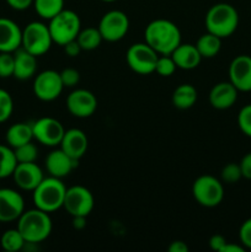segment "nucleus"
Returning a JSON list of instances; mask_svg holds the SVG:
<instances>
[{
    "label": "nucleus",
    "instance_id": "nucleus-1",
    "mask_svg": "<svg viewBox=\"0 0 251 252\" xmlns=\"http://www.w3.org/2000/svg\"><path fill=\"white\" fill-rule=\"evenodd\" d=\"M145 43L159 56H169L181 43V31L170 20L157 19L148 24L144 31Z\"/></svg>",
    "mask_w": 251,
    "mask_h": 252
},
{
    "label": "nucleus",
    "instance_id": "nucleus-2",
    "mask_svg": "<svg viewBox=\"0 0 251 252\" xmlns=\"http://www.w3.org/2000/svg\"><path fill=\"white\" fill-rule=\"evenodd\" d=\"M52 219L47 212L38 208L25 211L17 219V230L26 243L39 244L52 233Z\"/></svg>",
    "mask_w": 251,
    "mask_h": 252
},
{
    "label": "nucleus",
    "instance_id": "nucleus-3",
    "mask_svg": "<svg viewBox=\"0 0 251 252\" xmlns=\"http://www.w3.org/2000/svg\"><path fill=\"white\" fill-rule=\"evenodd\" d=\"M204 22L207 31L220 38H226L238 29L239 14L233 5L218 2L207 11Z\"/></svg>",
    "mask_w": 251,
    "mask_h": 252
},
{
    "label": "nucleus",
    "instance_id": "nucleus-4",
    "mask_svg": "<svg viewBox=\"0 0 251 252\" xmlns=\"http://www.w3.org/2000/svg\"><path fill=\"white\" fill-rule=\"evenodd\" d=\"M66 187L62 179L58 177H44L41 184L32 191L34 207L41 211L52 213L62 208L64 203Z\"/></svg>",
    "mask_w": 251,
    "mask_h": 252
},
{
    "label": "nucleus",
    "instance_id": "nucleus-5",
    "mask_svg": "<svg viewBox=\"0 0 251 252\" xmlns=\"http://www.w3.org/2000/svg\"><path fill=\"white\" fill-rule=\"evenodd\" d=\"M53 43L63 47L68 42L76 39L81 30V21L79 15L73 10L63 9L59 14L52 17L48 24Z\"/></svg>",
    "mask_w": 251,
    "mask_h": 252
},
{
    "label": "nucleus",
    "instance_id": "nucleus-6",
    "mask_svg": "<svg viewBox=\"0 0 251 252\" xmlns=\"http://www.w3.org/2000/svg\"><path fill=\"white\" fill-rule=\"evenodd\" d=\"M192 194L202 207L213 208L219 206L224 198L223 184L212 175H202L192 185Z\"/></svg>",
    "mask_w": 251,
    "mask_h": 252
},
{
    "label": "nucleus",
    "instance_id": "nucleus-7",
    "mask_svg": "<svg viewBox=\"0 0 251 252\" xmlns=\"http://www.w3.org/2000/svg\"><path fill=\"white\" fill-rule=\"evenodd\" d=\"M52 43H53V39H52L48 25L43 22H30L22 30L21 47L33 56H43L49 51Z\"/></svg>",
    "mask_w": 251,
    "mask_h": 252
},
{
    "label": "nucleus",
    "instance_id": "nucleus-8",
    "mask_svg": "<svg viewBox=\"0 0 251 252\" xmlns=\"http://www.w3.org/2000/svg\"><path fill=\"white\" fill-rule=\"evenodd\" d=\"M159 54L145 42L134 43L127 49L126 61L134 73L148 75L155 71Z\"/></svg>",
    "mask_w": 251,
    "mask_h": 252
},
{
    "label": "nucleus",
    "instance_id": "nucleus-9",
    "mask_svg": "<svg viewBox=\"0 0 251 252\" xmlns=\"http://www.w3.org/2000/svg\"><path fill=\"white\" fill-rule=\"evenodd\" d=\"M97 29L103 41L117 42L127 34L129 19L121 10H111L101 17Z\"/></svg>",
    "mask_w": 251,
    "mask_h": 252
},
{
    "label": "nucleus",
    "instance_id": "nucleus-10",
    "mask_svg": "<svg viewBox=\"0 0 251 252\" xmlns=\"http://www.w3.org/2000/svg\"><path fill=\"white\" fill-rule=\"evenodd\" d=\"M95 199L90 189L84 186H73L66 189L63 208L71 217H88L93 212Z\"/></svg>",
    "mask_w": 251,
    "mask_h": 252
},
{
    "label": "nucleus",
    "instance_id": "nucleus-11",
    "mask_svg": "<svg viewBox=\"0 0 251 252\" xmlns=\"http://www.w3.org/2000/svg\"><path fill=\"white\" fill-rule=\"evenodd\" d=\"M64 85L62 83L61 74L56 70L41 71L37 74L33 81V94L38 100L49 101L56 100L63 91Z\"/></svg>",
    "mask_w": 251,
    "mask_h": 252
},
{
    "label": "nucleus",
    "instance_id": "nucleus-12",
    "mask_svg": "<svg viewBox=\"0 0 251 252\" xmlns=\"http://www.w3.org/2000/svg\"><path fill=\"white\" fill-rule=\"evenodd\" d=\"M32 132L38 143L46 147H57L61 144L65 129L56 118L42 117L32 123Z\"/></svg>",
    "mask_w": 251,
    "mask_h": 252
},
{
    "label": "nucleus",
    "instance_id": "nucleus-13",
    "mask_svg": "<svg viewBox=\"0 0 251 252\" xmlns=\"http://www.w3.org/2000/svg\"><path fill=\"white\" fill-rule=\"evenodd\" d=\"M66 108L74 117L88 118L95 113L97 98L86 89H76L66 97Z\"/></svg>",
    "mask_w": 251,
    "mask_h": 252
},
{
    "label": "nucleus",
    "instance_id": "nucleus-14",
    "mask_svg": "<svg viewBox=\"0 0 251 252\" xmlns=\"http://www.w3.org/2000/svg\"><path fill=\"white\" fill-rule=\"evenodd\" d=\"M25 212L24 197L12 189H0V221L17 220Z\"/></svg>",
    "mask_w": 251,
    "mask_h": 252
},
{
    "label": "nucleus",
    "instance_id": "nucleus-15",
    "mask_svg": "<svg viewBox=\"0 0 251 252\" xmlns=\"http://www.w3.org/2000/svg\"><path fill=\"white\" fill-rule=\"evenodd\" d=\"M229 81L238 91H251V57L240 54L229 65Z\"/></svg>",
    "mask_w": 251,
    "mask_h": 252
},
{
    "label": "nucleus",
    "instance_id": "nucleus-16",
    "mask_svg": "<svg viewBox=\"0 0 251 252\" xmlns=\"http://www.w3.org/2000/svg\"><path fill=\"white\" fill-rule=\"evenodd\" d=\"M12 177L19 189L33 191L44 179L43 171L36 162H17Z\"/></svg>",
    "mask_w": 251,
    "mask_h": 252
},
{
    "label": "nucleus",
    "instance_id": "nucleus-17",
    "mask_svg": "<svg viewBox=\"0 0 251 252\" xmlns=\"http://www.w3.org/2000/svg\"><path fill=\"white\" fill-rule=\"evenodd\" d=\"M78 162L79 160L73 159L59 148V149L52 150L47 155L44 165H46L49 176L63 179L78 166Z\"/></svg>",
    "mask_w": 251,
    "mask_h": 252
},
{
    "label": "nucleus",
    "instance_id": "nucleus-18",
    "mask_svg": "<svg viewBox=\"0 0 251 252\" xmlns=\"http://www.w3.org/2000/svg\"><path fill=\"white\" fill-rule=\"evenodd\" d=\"M89 140L85 133L78 128H71L64 132L62 142L59 144L61 149L64 153L71 157L73 159L80 160L85 155L88 150Z\"/></svg>",
    "mask_w": 251,
    "mask_h": 252
},
{
    "label": "nucleus",
    "instance_id": "nucleus-19",
    "mask_svg": "<svg viewBox=\"0 0 251 252\" xmlns=\"http://www.w3.org/2000/svg\"><path fill=\"white\" fill-rule=\"evenodd\" d=\"M238 89L230 81H221L209 91V103L217 110H228L238 100Z\"/></svg>",
    "mask_w": 251,
    "mask_h": 252
},
{
    "label": "nucleus",
    "instance_id": "nucleus-20",
    "mask_svg": "<svg viewBox=\"0 0 251 252\" xmlns=\"http://www.w3.org/2000/svg\"><path fill=\"white\" fill-rule=\"evenodd\" d=\"M22 30L7 17H0V52L14 53L21 47Z\"/></svg>",
    "mask_w": 251,
    "mask_h": 252
},
{
    "label": "nucleus",
    "instance_id": "nucleus-21",
    "mask_svg": "<svg viewBox=\"0 0 251 252\" xmlns=\"http://www.w3.org/2000/svg\"><path fill=\"white\" fill-rule=\"evenodd\" d=\"M14 78L19 80H29L36 75L37 57L20 47L14 52Z\"/></svg>",
    "mask_w": 251,
    "mask_h": 252
},
{
    "label": "nucleus",
    "instance_id": "nucleus-22",
    "mask_svg": "<svg viewBox=\"0 0 251 252\" xmlns=\"http://www.w3.org/2000/svg\"><path fill=\"white\" fill-rule=\"evenodd\" d=\"M170 56L172 57L177 68L184 69V70H191V69L197 68L202 61L201 54L194 44L182 43V42Z\"/></svg>",
    "mask_w": 251,
    "mask_h": 252
},
{
    "label": "nucleus",
    "instance_id": "nucleus-23",
    "mask_svg": "<svg viewBox=\"0 0 251 252\" xmlns=\"http://www.w3.org/2000/svg\"><path fill=\"white\" fill-rule=\"evenodd\" d=\"M5 139H6L7 145L11 147L12 149L31 142L33 139L32 123L19 122L10 126L6 130V134H5Z\"/></svg>",
    "mask_w": 251,
    "mask_h": 252
},
{
    "label": "nucleus",
    "instance_id": "nucleus-24",
    "mask_svg": "<svg viewBox=\"0 0 251 252\" xmlns=\"http://www.w3.org/2000/svg\"><path fill=\"white\" fill-rule=\"evenodd\" d=\"M197 90L191 84H181L174 90L171 96L172 105L179 110H188L196 103Z\"/></svg>",
    "mask_w": 251,
    "mask_h": 252
},
{
    "label": "nucleus",
    "instance_id": "nucleus-25",
    "mask_svg": "<svg viewBox=\"0 0 251 252\" xmlns=\"http://www.w3.org/2000/svg\"><path fill=\"white\" fill-rule=\"evenodd\" d=\"M196 48L198 49L202 58H213L220 52L221 38L207 31V33L202 34L196 42Z\"/></svg>",
    "mask_w": 251,
    "mask_h": 252
},
{
    "label": "nucleus",
    "instance_id": "nucleus-26",
    "mask_svg": "<svg viewBox=\"0 0 251 252\" xmlns=\"http://www.w3.org/2000/svg\"><path fill=\"white\" fill-rule=\"evenodd\" d=\"M76 41L83 51H94L100 46L103 39L97 27H86L80 30Z\"/></svg>",
    "mask_w": 251,
    "mask_h": 252
},
{
    "label": "nucleus",
    "instance_id": "nucleus-27",
    "mask_svg": "<svg viewBox=\"0 0 251 252\" xmlns=\"http://www.w3.org/2000/svg\"><path fill=\"white\" fill-rule=\"evenodd\" d=\"M17 160L15 158L14 149L9 145L0 144V179L12 176Z\"/></svg>",
    "mask_w": 251,
    "mask_h": 252
},
{
    "label": "nucleus",
    "instance_id": "nucleus-28",
    "mask_svg": "<svg viewBox=\"0 0 251 252\" xmlns=\"http://www.w3.org/2000/svg\"><path fill=\"white\" fill-rule=\"evenodd\" d=\"M33 6L38 16L51 20L64 9V0H33Z\"/></svg>",
    "mask_w": 251,
    "mask_h": 252
},
{
    "label": "nucleus",
    "instance_id": "nucleus-29",
    "mask_svg": "<svg viewBox=\"0 0 251 252\" xmlns=\"http://www.w3.org/2000/svg\"><path fill=\"white\" fill-rule=\"evenodd\" d=\"M25 239L21 235L19 230L16 229H9V230L4 231L0 239V245H1L2 250L7 252H17L21 251L25 246Z\"/></svg>",
    "mask_w": 251,
    "mask_h": 252
},
{
    "label": "nucleus",
    "instance_id": "nucleus-30",
    "mask_svg": "<svg viewBox=\"0 0 251 252\" xmlns=\"http://www.w3.org/2000/svg\"><path fill=\"white\" fill-rule=\"evenodd\" d=\"M14 153L17 162H34L38 157V149L32 142L14 148Z\"/></svg>",
    "mask_w": 251,
    "mask_h": 252
},
{
    "label": "nucleus",
    "instance_id": "nucleus-31",
    "mask_svg": "<svg viewBox=\"0 0 251 252\" xmlns=\"http://www.w3.org/2000/svg\"><path fill=\"white\" fill-rule=\"evenodd\" d=\"M14 111V100L9 91L0 89V123L6 122Z\"/></svg>",
    "mask_w": 251,
    "mask_h": 252
},
{
    "label": "nucleus",
    "instance_id": "nucleus-32",
    "mask_svg": "<svg viewBox=\"0 0 251 252\" xmlns=\"http://www.w3.org/2000/svg\"><path fill=\"white\" fill-rule=\"evenodd\" d=\"M177 69L176 64H175L174 59L170 56H159L157 61V65H155V73L159 74L160 76H171Z\"/></svg>",
    "mask_w": 251,
    "mask_h": 252
},
{
    "label": "nucleus",
    "instance_id": "nucleus-33",
    "mask_svg": "<svg viewBox=\"0 0 251 252\" xmlns=\"http://www.w3.org/2000/svg\"><path fill=\"white\" fill-rule=\"evenodd\" d=\"M220 177L226 184H235V182H238L243 177L240 165L236 164V162H229V164H226L221 169Z\"/></svg>",
    "mask_w": 251,
    "mask_h": 252
},
{
    "label": "nucleus",
    "instance_id": "nucleus-34",
    "mask_svg": "<svg viewBox=\"0 0 251 252\" xmlns=\"http://www.w3.org/2000/svg\"><path fill=\"white\" fill-rule=\"evenodd\" d=\"M14 53L0 52V78L6 79L14 76Z\"/></svg>",
    "mask_w": 251,
    "mask_h": 252
},
{
    "label": "nucleus",
    "instance_id": "nucleus-35",
    "mask_svg": "<svg viewBox=\"0 0 251 252\" xmlns=\"http://www.w3.org/2000/svg\"><path fill=\"white\" fill-rule=\"evenodd\" d=\"M238 126L244 134L251 138V103L240 110L238 115Z\"/></svg>",
    "mask_w": 251,
    "mask_h": 252
},
{
    "label": "nucleus",
    "instance_id": "nucleus-36",
    "mask_svg": "<svg viewBox=\"0 0 251 252\" xmlns=\"http://www.w3.org/2000/svg\"><path fill=\"white\" fill-rule=\"evenodd\" d=\"M59 74H61V79L64 88H74L80 81V74L74 68L63 69Z\"/></svg>",
    "mask_w": 251,
    "mask_h": 252
},
{
    "label": "nucleus",
    "instance_id": "nucleus-37",
    "mask_svg": "<svg viewBox=\"0 0 251 252\" xmlns=\"http://www.w3.org/2000/svg\"><path fill=\"white\" fill-rule=\"evenodd\" d=\"M239 238H240L241 244L245 248L251 249V218L246 219L240 226L239 230Z\"/></svg>",
    "mask_w": 251,
    "mask_h": 252
},
{
    "label": "nucleus",
    "instance_id": "nucleus-38",
    "mask_svg": "<svg viewBox=\"0 0 251 252\" xmlns=\"http://www.w3.org/2000/svg\"><path fill=\"white\" fill-rule=\"evenodd\" d=\"M63 48H64V53H65L68 57H70V58L78 57L79 54L83 52V49H81V47L79 46V43L76 39H73V41L65 43L63 46Z\"/></svg>",
    "mask_w": 251,
    "mask_h": 252
},
{
    "label": "nucleus",
    "instance_id": "nucleus-39",
    "mask_svg": "<svg viewBox=\"0 0 251 252\" xmlns=\"http://www.w3.org/2000/svg\"><path fill=\"white\" fill-rule=\"evenodd\" d=\"M239 165H240L243 177L251 180V153H248L246 155H244V158L239 162Z\"/></svg>",
    "mask_w": 251,
    "mask_h": 252
},
{
    "label": "nucleus",
    "instance_id": "nucleus-40",
    "mask_svg": "<svg viewBox=\"0 0 251 252\" xmlns=\"http://www.w3.org/2000/svg\"><path fill=\"white\" fill-rule=\"evenodd\" d=\"M226 244L225 238L223 235H219V234H216V235L211 236L209 239V248L212 249L213 251H218L220 252L223 246Z\"/></svg>",
    "mask_w": 251,
    "mask_h": 252
},
{
    "label": "nucleus",
    "instance_id": "nucleus-41",
    "mask_svg": "<svg viewBox=\"0 0 251 252\" xmlns=\"http://www.w3.org/2000/svg\"><path fill=\"white\" fill-rule=\"evenodd\" d=\"M6 2L11 9L22 11V10L29 9L33 4V0H6Z\"/></svg>",
    "mask_w": 251,
    "mask_h": 252
},
{
    "label": "nucleus",
    "instance_id": "nucleus-42",
    "mask_svg": "<svg viewBox=\"0 0 251 252\" xmlns=\"http://www.w3.org/2000/svg\"><path fill=\"white\" fill-rule=\"evenodd\" d=\"M169 252H188V246L181 240H175L167 248Z\"/></svg>",
    "mask_w": 251,
    "mask_h": 252
},
{
    "label": "nucleus",
    "instance_id": "nucleus-43",
    "mask_svg": "<svg viewBox=\"0 0 251 252\" xmlns=\"http://www.w3.org/2000/svg\"><path fill=\"white\" fill-rule=\"evenodd\" d=\"M73 226L76 230H81L86 226V217L76 216L73 217Z\"/></svg>",
    "mask_w": 251,
    "mask_h": 252
},
{
    "label": "nucleus",
    "instance_id": "nucleus-44",
    "mask_svg": "<svg viewBox=\"0 0 251 252\" xmlns=\"http://www.w3.org/2000/svg\"><path fill=\"white\" fill-rule=\"evenodd\" d=\"M220 252H244L243 246H239L236 244H229L226 243L225 245L223 246Z\"/></svg>",
    "mask_w": 251,
    "mask_h": 252
},
{
    "label": "nucleus",
    "instance_id": "nucleus-45",
    "mask_svg": "<svg viewBox=\"0 0 251 252\" xmlns=\"http://www.w3.org/2000/svg\"><path fill=\"white\" fill-rule=\"evenodd\" d=\"M102 1H105V2H113V1H116V0H102Z\"/></svg>",
    "mask_w": 251,
    "mask_h": 252
}]
</instances>
